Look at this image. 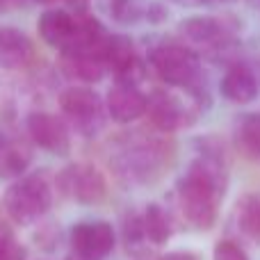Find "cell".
I'll use <instances>...</instances> for the list:
<instances>
[{"label": "cell", "mask_w": 260, "mask_h": 260, "mask_svg": "<svg viewBox=\"0 0 260 260\" xmlns=\"http://www.w3.org/2000/svg\"><path fill=\"white\" fill-rule=\"evenodd\" d=\"M153 71L165 85L180 87L194 96H203L201 89V59L194 50L183 44L155 46L148 55Z\"/></svg>", "instance_id": "cell-3"}, {"label": "cell", "mask_w": 260, "mask_h": 260, "mask_svg": "<svg viewBox=\"0 0 260 260\" xmlns=\"http://www.w3.org/2000/svg\"><path fill=\"white\" fill-rule=\"evenodd\" d=\"M0 260H25L23 247L5 229H0Z\"/></svg>", "instance_id": "cell-23"}, {"label": "cell", "mask_w": 260, "mask_h": 260, "mask_svg": "<svg viewBox=\"0 0 260 260\" xmlns=\"http://www.w3.org/2000/svg\"><path fill=\"white\" fill-rule=\"evenodd\" d=\"M201 108V101L197 99H180L174 91L157 89L146 99V117L153 123V128L162 133H174V130L187 128L194 123Z\"/></svg>", "instance_id": "cell-5"}, {"label": "cell", "mask_w": 260, "mask_h": 260, "mask_svg": "<svg viewBox=\"0 0 260 260\" xmlns=\"http://www.w3.org/2000/svg\"><path fill=\"white\" fill-rule=\"evenodd\" d=\"M37 30L46 44L62 53L76 30V14H69L67 9H48L39 16Z\"/></svg>", "instance_id": "cell-14"}, {"label": "cell", "mask_w": 260, "mask_h": 260, "mask_svg": "<svg viewBox=\"0 0 260 260\" xmlns=\"http://www.w3.org/2000/svg\"><path fill=\"white\" fill-rule=\"evenodd\" d=\"M110 14L119 23H135L142 18L144 9L139 7L137 0H110Z\"/></svg>", "instance_id": "cell-20"}, {"label": "cell", "mask_w": 260, "mask_h": 260, "mask_svg": "<svg viewBox=\"0 0 260 260\" xmlns=\"http://www.w3.org/2000/svg\"><path fill=\"white\" fill-rule=\"evenodd\" d=\"M62 112L82 135H96L103 126L105 103L91 87H69L59 96Z\"/></svg>", "instance_id": "cell-7"}, {"label": "cell", "mask_w": 260, "mask_h": 260, "mask_svg": "<svg viewBox=\"0 0 260 260\" xmlns=\"http://www.w3.org/2000/svg\"><path fill=\"white\" fill-rule=\"evenodd\" d=\"M39 3H48V0H39Z\"/></svg>", "instance_id": "cell-28"}, {"label": "cell", "mask_w": 260, "mask_h": 260, "mask_svg": "<svg viewBox=\"0 0 260 260\" xmlns=\"http://www.w3.org/2000/svg\"><path fill=\"white\" fill-rule=\"evenodd\" d=\"M231 3H238V0H206V5H231Z\"/></svg>", "instance_id": "cell-26"}, {"label": "cell", "mask_w": 260, "mask_h": 260, "mask_svg": "<svg viewBox=\"0 0 260 260\" xmlns=\"http://www.w3.org/2000/svg\"><path fill=\"white\" fill-rule=\"evenodd\" d=\"M59 194L82 206H96L108 194V180L103 171L89 162H73L64 167L55 178Z\"/></svg>", "instance_id": "cell-4"}, {"label": "cell", "mask_w": 260, "mask_h": 260, "mask_svg": "<svg viewBox=\"0 0 260 260\" xmlns=\"http://www.w3.org/2000/svg\"><path fill=\"white\" fill-rule=\"evenodd\" d=\"M142 221H144V235H146L148 242L153 244H167L174 233V224H171V217L160 203H148L142 212Z\"/></svg>", "instance_id": "cell-17"}, {"label": "cell", "mask_w": 260, "mask_h": 260, "mask_svg": "<svg viewBox=\"0 0 260 260\" xmlns=\"http://www.w3.org/2000/svg\"><path fill=\"white\" fill-rule=\"evenodd\" d=\"M235 224L244 238L260 244V194H244L235 203Z\"/></svg>", "instance_id": "cell-16"}, {"label": "cell", "mask_w": 260, "mask_h": 260, "mask_svg": "<svg viewBox=\"0 0 260 260\" xmlns=\"http://www.w3.org/2000/svg\"><path fill=\"white\" fill-rule=\"evenodd\" d=\"M117 235L108 221H80L71 229V249L87 260H105L112 253Z\"/></svg>", "instance_id": "cell-9"}, {"label": "cell", "mask_w": 260, "mask_h": 260, "mask_svg": "<svg viewBox=\"0 0 260 260\" xmlns=\"http://www.w3.org/2000/svg\"><path fill=\"white\" fill-rule=\"evenodd\" d=\"M233 142L238 151L249 160H260V114H240L233 128Z\"/></svg>", "instance_id": "cell-15"}, {"label": "cell", "mask_w": 260, "mask_h": 260, "mask_svg": "<svg viewBox=\"0 0 260 260\" xmlns=\"http://www.w3.org/2000/svg\"><path fill=\"white\" fill-rule=\"evenodd\" d=\"M178 32L185 39L183 46H187L189 50L199 48L203 53H221L233 44V30L215 16L187 18L178 25Z\"/></svg>", "instance_id": "cell-8"}, {"label": "cell", "mask_w": 260, "mask_h": 260, "mask_svg": "<svg viewBox=\"0 0 260 260\" xmlns=\"http://www.w3.org/2000/svg\"><path fill=\"white\" fill-rule=\"evenodd\" d=\"M0 3H3V0H0Z\"/></svg>", "instance_id": "cell-29"}, {"label": "cell", "mask_w": 260, "mask_h": 260, "mask_svg": "<svg viewBox=\"0 0 260 260\" xmlns=\"http://www.w3.org/2000/svg\"><path fill=\"white\" fill-rule=\"evenodd\" d=\"M157 260H199V256L192 251H171V253H165V256Z\"/></svg>", "instance_id": "cell-24"}, {"label": "cell", "mask_w": 260, "mask_h": 260, "mask_svg": "<svg viewBox=\"0 0 260 260\" xmlns=\"http://www.w3.org/2000/svg\"><path fill=\"white\" fill-rule=\"evenodd\" d=\"M105 110L119 123H133L146 114V96L128 82H117L105 96Z\"/></svg>", "instance_id": "cell-11"}, {"label": "cell", "mask_w": 260, "mask_h": 260, "mask_svg": "<svg viewBox=\"0 0 260 260\" xmlns=\"http://www.w3.org/2000/svg\"><path fill=\"white\" fill-rule=\"evenodd\" d=\"M62 64L71 78L87 85H94L105 76L108 67H105L101 55H76V57H62Z\"/></svg>", "instance_id": "cell-19"}, {"label": "cell", "mask_w": 260, "mask_h": 260, "mask_svg": "<svg viewBox=\"0 0 260 260\" xmlns=\"http://www.w3.org/2000/svg\"><path fill=\"white\" fill-rule=\"evenodd\" d=\"M199 153L176 185V201L183 219L192 229L208 231L215 226L219 203L229 187L224 148L210 139H199Z\"/></svg>", "instance_id": "cell-1"}, {"label": "cell", "mask_w": 260, "mask_h": 260, "mask_svg": "<svg viewBox=\"0 0 260 260\" xmlns=\"http://www.w3.org/2000/svg\"><path fill=\"white\" fill-rule=\"evenodd\" d=\"M219 94L226 101L238 103V105L253 103L260 94L256 73L247 64H233V67H229V71L224 73V78L219 82Z\"/></svg>", "instance_id": "cell-13"}, {"label": "cell", "mask_w": 260, "mask_h": 260, "mask_svg": "<svg viewBox=\"0 0 260 260\" xmlns=\"http://www.w3.org/2000/svg\"><path fill=\"white\" fill-rule=\"evenodd\" d=\"M27 162L30 155L25 148L0 133V178H21Z\"/></svg>", "instance_id": "cell-18"}, {"label": "cell", "mask_w": 260, "mask_h": 260, "mask_svg": "<svg viewBox=\"0 0 260 260\" xmlns=\"http://www.w3.org/2000/svg\"><path fill=\"white\" fill-rule=\"evenodd\" d=\"M114 162H117L121 176H126L128 180L146 183L160 171L162 162H165V148H162L160 139L155 137H128Z\"/></svg>", "instance_id": "cell-6"}, {"label": "cell", "mask_w": 260, "mask_h": 260, "mask_svg": "<svg viewBox=\"0 0 260 260\" xmlns=\"http://www.w3.org/2000/svg\"><path fill=\"white\" fill-rule=\"evenodd\" d=\"M212 260H249V256L233 240H219L212 251Z\"/></svg>", "instance_id": "cell-22"}, {"label": "cell", "mask_w": 260, "mask_h": 260, "mask_svg": "<svg viewBox=\"0 0 260 260\" xmlns=\"http://www.w3.org/2000/svg\"><path fill=\"white\" fill-rule=\"evenodd\" d=\"M123 240H126L128 247H137L146 240L144 235V221H142V215L137 212H128L123 217Z\"/></svg>", "instance_id": "cell-21"}, {"label": "cell", "mask_w": 260, "mask_h": 260, "mask_svg": "<svg viewBox=\"0 0 260 260\" xmlns=\"http://www.w3.org/2000/svg\"><path fill=\"white\" fill-rule=\"evenodd\" d=\"M53 199V180L46 171H35L9 183L3 194V208L14 224L30 226L50 210Z\"/></svg>", "instance_id": "cell-2"}, {"label": "cell", "mask_w": 260, "mask_h": 260, "mask_svg": "<svg viewBox=\"0 0 260 260\" xmlns=\"http://www.w3.org/2000/svg\"><path fill=\"white\" fill-rule=\"evenodd\" d=\"M167 3H174L178 7H203L206 0H167Z\"/></svg>", "instance_id": "cell-25"}, {"label": "cell", "mask_w": 260, "mask_h": 260, "mask_svg": "<svg viewBox=\"0 0 260 260\" xmlns=\"http://www.w3.org/2000/svg\"><path fill=\"white\" fill-rule=\"evenodd\" d=\"M67 260H87V258H82V256H76V253H71V256H67Z\"/></svg>", "instance_id": "cell-27"}, {"label": "cell", "mask_w": 260, "mask_h": 260, "mask_svg": "<svg viewBox=\"0 0 260 260\" xmlns=\"http://www.w3.org/2000/svg\"><path fill=\"white\" fill-rule=\"evenodd\" d=\"M35 57V46L30 37L18 27H0V67L7 71H21Z\"/></svg>", "instance_id": "cell-12"}, {"label": "cell", "mask_w": 260, "mask_h": 260, "mask_svg": "<svg viewBox=\"0 0 260 260\" xmlns=\"http://www.w3.org/2000/svg\"><path fill=\"white\" fill-rule=\"evenodd\" d=\"M0 229H3V226H0Z\"/></svg>", "instance_id": "cell-31"}, {"label": "cell", "mask_w": 260, "mask_h": 260, "mask_svg": "<svg viewBox=\"0 0 260 260\" xmlns=\"http://www.w3.org/2000/svg\"><path fill=\"white\" fill-rule=\"evenodd\" d=\"M73 3H76V0H73Z\"/></svg>", "instance_id": "cell-30"}, {"label": "cell", "mask_w": 260, "mask_h": 260, "mask_svg": "<svg viewBox=\"0 0 260 260\" xmlns=\"http://www.w3.org/2000/svg\"><path fill=\"white\" fill-rule=\"evenodd\" d=\"M27 135L37 146L53 155H67L71 151L69 126L50 112H32L27 117Z\"/></svg>", "instance_id": "cell-10"}]
</instances>
